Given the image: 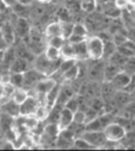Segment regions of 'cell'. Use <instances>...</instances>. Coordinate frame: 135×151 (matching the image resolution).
<instances>
[{
	"mask_svg": "<svg viewBox=\"0 0 135 151\" xmlns=\"http://www.w3.org/2000/svg\"><path fill=\"white\" fill-rule=\"evenodd\" d=\"M59 64V61H50L44 56V54H40L33 62V69L37 70L42 76H50L57 71Z\"/></svg>",
	"mask_w": 135,
	"mask_h": 151,
	"instance_id": "cell-1",
	"label": "cell"
},
{
	"mask_svg": "<svg viewBox=\"0 0 135 151\" xmlns=\"http://www.w3.org/2000/svg\"><path fill=\"white\" fill-rule=\"evenodd\" d=\"M103 47L104 42L98 36H93L86 40V49L89 58L93 61H99L103 58Z\"/></svg>",
	"mask_w": 135,
	"mask_h": 151,
	"instance_id": "cell-2",
	"label": "cell"
},
{
	"mask_svg": "<svg viewBox=\"0 0 135 151\" xmlns=\"http://www.w3.org/2000/svg\"><path fill=\"white\" fill-rule=\"evenodd\" d=\"M80 137H83L92 149H102L107 142V137L103 131H84Z\"/></svg>",
	"mask_w": 135,
	"mask_h": 151,
	"instance_id": "cell-3",
	"label": "cell"
},
{
	"mask_svg": "<svg viewBox=\"0 0 135 151\" xmlns=\"http://www.w3.org/2000/svg\"><path fill=\"white\" fill-rule=\"evenodd\" d=\"M105 137L108 140H114V142H121L122 139H124L126 137V133H127V130L120 125L118 123L114 122L111 124H109L108 126L104 127L103 130Z\"/></svg>",
	"mask_w": 135,
	"mask_h": 151,
	"instance_id": "cell-4",
	"label": "cell"
},
{
	"mask_svg": "<svg viewBox=\"0 0 135 151\" xmlns=\"http://www.w3.org/2000/svg\"><path fill=\"white\" fill-rule=\"evenodd\" d=\"M38 106V100L36 96H28L19 105V116H31L35 113Z\"/></svg>",
	"mask_w": 135,
	"mask_h": 151,
	"instance_id": "cell-5",
	"label": "cell"
},
{
	"mask_svg": "<svg viewBox=\"0 0 135 151\" xmlns=\"http://www.w3.org/2000/svg\"><path fill=\"white\" fill-rule=\"evenodd\" d=\"M130 79H131V76H130L129 74H127V73L123 71V70H120V71L115 75V76L112 78V80L109 81V82L112 85V87H114L116 91H123V89L128 86Z\"/></svg>",
	"mask_w": 135,
	"mask_h": 151,
	"instance_id": "cell-6",
	"label": "cell"
},
{
	"mask_svg": "<svg viewBox=\"0 0 135 151\" xmlns=\"http://www.w3.org/2000/svg\"><path fill=\"white\" fill-rule=\"evenodd\" d=\"M41 76H42V75L37 70H35V69H28L25 73H23V78H24L23 88L24 89L32 88L33 86L36 85V82L38 80H41Z\"/></svg>",
	"mask_w": 135,
	"mask_h": 151,
	"instance_id": "cell-7",
	"label": "cell"
},
{
	"mask_svg": "<svg viewBox=\"0 0 135 151\" xmlns=\"http://www.w3.org/2000/svg\"><path fill=\"white\" fill-rule=\"evenodd\" d=\"M56 85V81L54 79H41L36 82V85L33 86V89H35L37 95H46L54 86Z\"/></svg>",
	"mask_w": 135,
	"mask_h": 151,
	"instance_id": "cell-8",
	"label": "cell"
},
{
	"mask_svg": "<svg viewBox=\"0 0 135 151\" xmlns=\"http://www.w3.org/2000/svg\"><path fill=\"white\" fill-rule=\"evenodd\" d=\"M72 123H73V112L66 107H62L60 111V117H59V122H57L60 131L70 127Z\"/></svg>",
	"mask_w": 135,
	"mask_h": 151,
	"instance_id": "cell-9",
	"label": "cell"
},
{
	"mask_svg": "<svg viewBox=\"0 0 135 151\" xmlns=\"http://www.w3.org/2000/svg\"><path fill=\"white\" fill-rule=\"evenodd\" d=\"M74 94V91L71 86L68 85H65V86H61L60 87V91H59V95H57V100H56V105L63 107L65 104L68 101Z\"/></svg>",
	"mask_w": 135,
	"mask_h": 151,
	"instance_id": "cell-10",
	"label": "cell"
},
{
	"mask_svg": "<svg viewBox=\"0 0 135 151\" xmlns=\"http://www.w3.org/2000/svg\"><path fill=\"white\" fill-rule=\"evenodd\" d=\"M0 112H1L3 114L10 116L12 118H17L19 116V105L10 99L9 101H6L5 104L0 106Z\"/></svg>",
	"mask_w": 135,
	"mask_h": 151,
	"instance_id": "cell-11",
	"label": "cell"
},
{
	"mask_svg": "<svg viewBox=\"0 0 135 151\" xmlns=\"http://www.w3.org/2000/svg\"><path fill=\"white\" fill-rule=\"evenodd\" d=\"M28 69H29V61L23 57H16L10 65L11 73H22L23 74Z\"/></svg>",
	"mask_w": 135,
	"mask_h": 151,
	"instance_id": "cell-12",
	"label": "cell"
},
{
	"mask_svg": "<svg viewBox=\"0 0 135 151\" xmlns=\"http://www.w3.org/2000/svg\"><path fill=\"white\" fill-rule=\"evenodd\" d=\"M60 85H55L46 95H44V100H46V105L52 108L53 106L56 105V100H57V95H59V91H60Z\"/></svg>",
	"mask_w": 135,
	"mask_h": 151,
	"instance_id": "cell-13",
	"label": "cell"
},
{
	"mask_svg": "<svg viewBox=\"0 0 135 151\" xmlns=\"http://www.w3.org/2000/svg\"><path fill=\"white\" fill-rule=\"evenodd\" d=\"M60 55L63 60H77L75 58V51H74V45L70 42H65V44L60 49Z\"/></svg>",
	"mask_w": 135,
	"mask_h": 151,
	"instance_id": "cell-14",
	"label": "cell"
},
{
	"mask_svg": "<svg viewBox=\"0 0 135 151\" xmlns=\"http://www.w3.org/2000/svg\"><path fill=\"white\" fill-rule=\"evenodd\" d=\"M120 70H121V69H120L117 65H115V64L108 62V64L104 65V71H103V78H104V80H105L107 82L111 81L112 78L115 76V75H116Z\"/></svg>",
	"mask_w": 135,
	"mask_h": 151,
	"instance_id": "cell-15",
	"label": "cell"
},
{
	"mask_svg": "<svg viewBox=\"0 0 135 151\" xmlns=\"http://www.w3.org/2000/svg\"><path fill=\"white\" fill-rule=\"evenodd\" d=\"M16 30H17V33L20 37H26V36H29L31 29H30V25H29L28 20L25 18L19 17V19L17 22V25H16Z\"/></svg>",
	"mask_w": 135,
	"mask_h": 151,
	"instance_id": "cell-16",
	"label": "cell"
},
{
	"mask_svg": "<svg viewBox=\"0 0 135 151\" xmlns=\"http://www.w3.org/2000/svg\"><path fill=\"white\" fill-rule=\"evenodd\" d=\"M44 35H46V37H48V38H50V37H54V36H61V22L50 23L46 27Z\"/></svg>",
	"mask_w": 135,
	"mask_h": 151,
	"instance_id": "cell-17",
	"label": "cell"
},
{
	"mask_svg": "<svg viewBox=\"0 0 135 151\" xmlns=\"http://www.w3.org/2000/svg\"><path fill=\"white\" fill-rule=\"evenodd\" d=\"M43 134L48 136V137H52V138H57L59 133H60V129H59V125L55 124V123H47L43 127Z\"/></svg>",
	"mask_w": 135,
	"mask_h": 151,
	"instance_id": "cell-18",
	"label": "cell"
},
{
	"mask_svg": "<svg viewBox=\"0 0 135 151\" xmlns=\"http://www.w3.org/2000/svg\"><path fill=\"white\" fill-rule=\"evenodd\" d=\"M74 45V51H75V58L78 60H85L89 58L87 56V49H86V41L73 44Z\"/></svg>",
	"mask_w": 135,
	"mask_h": 151,
	"instance_id": "cell-19",
	"label": "cell"
},
{
	"mask_svg": "<svg viewBox=\"0 0 135 151\" xmlns=\"http://www.w3.org/2000/svg\"><path fill=\"white\" fill-rule=\"evenodd\" d=\"M49 111H50V108L47 105H38L35 113H33V116H35V118L38 122H46V119L48 118V114H49Z\"/></svg>",
	"mask_w": 135,
	"mask_h": 151,
	"instance_id": "cell-20",
	"label": "cell"
},
{
	"mask_svg": "<svg viewBox=\"0 0 135 151\" xmlns=\"http://www.w3.org/2000/svg\"><path fill=\"white\" fill-rule=\"evenodd\" d=\"M62 75V79L65 81H73L78 78V75H79V65L78 63L74 64L73 67H71L68 70H66L65 73L61 74Z\"/></svg>",
	"mask_w": 135,
	"mask_h": 151,
	"instance_id": "cell-21",
	"label": "cell"
},
{
	"mask_svg": "<svg viewBox=\"0 0 135 151\" xmlns=\"http://www.w3.org/2000/svg\"><path fill=\"white\" fill-rule=\"evenodd\" d=\"M44 56L50 60V61H59L61 58V55H60V49L55 48V47H52L48 44V47L44 49Z\"/></svg>",
	"mask_w": 135,
	"mask_h": 151,
	"instance_id": "cell-22",
	"label": "cell"
},
{
	"mask_svg": "<svg viewBox=\"0 0 135 151\" xmlns=\"http://www.w3.org/2000/svg\"><path fill=\"white\" fill-rule=\"evenodd\" d=\"M127 58H128V57L123 56L122 54H120V52L116 50V52H114V54H112V55L109 57L108 62H110V63H112V64L117 65V67H118V68L122 70V67H123V64L126 63Z\"/></svg>",
	"mask_w": 135,
	"mask_h": 151,
	"instance_id": "cell-23",
	"label": "cell"
},
{
	"mask_svg": "<svg viewBox=\"0 0 135 151\" xmlns=\"http://www.w3.org/2000/svg\"><path fill=\"white\" fill-rule=\"evenodd\" d=\"M28 96H29V95H28L26 89H24L23 87H20V88H16V89H15V92H13V94H12L11 98H12V100H13L16 104L20 105Z\"/></svg>",
	"mask_w": 135,
	"mask_h": 151,
	"instance_id": "cell-24",
	"label": "cell"
},
{
	"mask_svg": "<svg viewBox=\"0 0 135 151\" xmlns=\"http://www.w3.org/2000/svg\"><path fill=\"white\" fill-rule=\"evenodd\" d=\"M116 50H117V47H116V44L112 42V40L104 42V47H103V58L109 60V57H110L114 52H116Z\"/></svg>",
	"mask_w": 135,
	"mask_h": 151,
	"instance_id": "cell-25",
	"label": "cell"
},
{
	"mask_svg": "<svg viewBox=\"0 0 135 151\" xmlns=\"http://www.w3.org/2000/svg\"><path fill=\"white\" fill-rule=\"evenodd\" d=\"M103 130H104V127L98 117L85 124V131H103Z\"/></svg>",
	"mask_w": 135,
	"mask_h": 151,
	"instance_id": "cell-26",
	"label": "cell"
},
{
	"mask_svg": "<svg viewBox=\"0 0 135 151\" xmlns=\"http://www.w3.org/2000/svg\"><path fill=\"white\" fill-rule=\"evenodd\" d=\"M122 70L126 71L127 74H129L130 76H131V75H135V56L127 58L126 63L122 67Z\"/></svg>",
	"mask_w": 135,
	"mask_h": 151,
	"instance_id": "cell-27",
	"label": "cell"
},
{
	"mask_svg": "<svg viewBox=\"0 0 135 151\" xmlns=\"http://www.w3.org/2000/svg\"><path fill=\"white\" fill-rule=\"evenodd\" d=\"M73 25L72 23L68 22H61V36L63 37L65 40H68L70 36L73 32Z\"/></svg>",
	"mask_w": 135,
	"mask_h": 151,
	"instance_id": "cell-28",
	"label": "cell"
},
{
	"mask_svg": "<svg viewBox=\"0 0 135 151\" xmlns=\"http://www.w3.org/2000/svg\"><path fill=\"white\" fill-rule=\"evenodd\" d=\"M63 107L68 108V109H70V111H72V112H75V111L80 109V101H79V96L73 95L68 101H67V102L65 104V106H63Z\"/></svg>",
	"mask_w": 135,
	"mask_h": 151,
	"instance_id": "cell-29",
	"label": "cell"
},
{
	"mask_svg": "<svg viewBox=\"0 0 135 151\" xmlns=\"http://www.w3.org/2000/svg\"><path fill=\"white\" fill-rule=\"evenodd\" d=\"M23 81H24V78L22 73H12L10 75V83H12L16 88L23 87Z\"/></svg>",
	"mask_w": 135,
	"mask_h": 151,
	"instance_id": "cell-30",
	"label": "cell"
},
{
	"mask_svg": "<svg viewBox=\"0 0 135 151\" xmlns=\"http://www.w3.org/2000/svg\"><path fill=\"white\" fill-rule=\"evenodd\" d=\"M72 35H77V36H80V37H85V38H87V35H89V30L87 27L84 25V24H74L73 25V32Z\"/></svg>",
	"mask_w": 135,
	"mask_h": 151,
	"instance_id": "cell-31",
	"label": "cell"
},
{
	"mask_svg": "<svg viewBox=\"0 0 135 151\" xmlns=\"http://www.w3.org/2000/svg\"><path fill=\"white\" fill-rule=\"evenodd\" d=\"M128 41V36L127 33H122L120 30L112 35V42L116 44V47H120V45H123L126 42Z\"/></svg>",
	"mask_w": 135,
	"mask_h": 151,
	"instance_id": "cell-32",
	"label": "cell"
},
{
	"mask_svg": "<svg viewBox=\"0 0 135 151\" xmlns=\"http://www.w3.org/2000/svg\"><path fill=\"white\" fill-rule=\"evenodd\" d=\"M78 61L77 60H62L59 64V68H57V73L62 74L65 73L66 70H68L71 67H73L74 64H77Z\"/></svg>",
	"mask_w": 135,
	"mask_h": 151,
	"instance_id": "cell-33",
	"label": "cell"
},
{
	"mask_svg": "<svg viewBox=\"0 0 135 151\" xmlns=\"http://www.w3.org/2000/svg\"><path fill=\"white\" fill-rule=\"evenodd\" d=\"M73 149H80V150H87L92 149L91 145L83 138V137H77L73 140Z\"/></svg>",
	"mask_w": 135,
	"mask_h": 151,
	"instance_id": "cell-34",
	"label": "cell"
},
{
	"mask_svg": "<svg viewBox=\"0 0 135 151\" xmlns=\"http://www.w3.org/2000/svg\"><path fill=\"white\" fill-rule=\"evenodd\" d=\"M65 42H66V40L62 36H54V37H50L49 38V45L55 47L57 49H61V47L65 44Z\"/></svg>",
	"mask_w": 135,
	"mask_h": 151,
	"instance_id": "cell-35",
	"label": "cell"
},
{
	"mask_svg": "<svg viewBox=\"0 0 135 151\" xmlns=\"http://www.w3.org/2000/svg\"><path fill=\"white\" fill-rule=\"evenodd\" d=\"M86 118H85V111L78 109L73 112V123L74 124H85Z\"/></svg>",
	"mask_w": 135,
	"mask_h": 151,
	"instance_id": "cell-36",
	"label": "cell"
},
{
	"mask_svg": "<svg viewBox=\"0 0 135 151\" xmlns=\"http://www.w3.org/2000/svg\"><path fill=\"white\" fill-rule=\"evenodd\" d=\"M98 116H99V114H98V112H97V111H94V109L91 108L90 106L86 107V109H85V118H86L85 124L89 123V122H91V120H93V119L97 118Z\"/></svg>",
	"mask_w": 135,
	"mask_h": 151,
	"instance_id": "cell-37",
	"label": "cell"
},
{
	"mask_svg": "<svg viewBox=\"0 0 135 151\" xmlns=\"http://www.w3.org/2000/svg\"><path fill=\"white\" fill-rule=\"evenodd\" d=\"M15 89H16V87L12 85V83H4L3 85V92H4V96L5 98H7V99H11V96H12V94H13V92H15Z\"/></svg>",
	"mask_w": 135,
	"mask_h": 151,
	"instance_id": "cell-38",
	"label": "cell"
},
{
	"mask_svg": "<svg viewBox=\"0 0 135 151\" xmlns=\"http://www.w3.org/2000/svg\"><path fill=\"white\" fill-rule=\"evenodd\" d=\"M90 107L93 108L94 111H97L98 114H99V109H103V108H104V105H103V101H102V100L96 98V99H93L92 102L90 104Z\"/></svg>",
	"mask_w": 135,
	"mask_h": 151,
	"instance_id": "cell-39",
	"label": "cell"
},
{
	"mask_svg": "<svg viewBox=\"0 0 135 151\" xmlns=\"http://www.w3.org/2000/svg\"><path fill=\"white\" fill-rule=\"evenodd\" d=\"M123 91L127 92V93H129V94H131V93L135 91V75H131V79H130L128 86H127Z\"/></svg>",
	"mask_w": 135,
	"mask_h": 151,
	"instance_id": "cell-40",
	"label": "cell"
},
{
	"mask_svg": "<svg viewBox=\"0 0 135 151\" xmlns=\"http://www.w3.org/2000/svg\"><path fill=\"white\" fill-rule=\"evenodd\" d=\"M115 7L118 10H124L128 7V1L127 0H115Z\"/></svg>",
	"mask_w": 135,
	"mask_h": 151,
	"instance_id": "cell-41",
	"label": "cell"
},
{
	"mask_svg": "<svg viewBox=\"0 0 135 151\" xmlns=\"http://www.w3.org/2000/svg\"><path fill=\"white\" fill-rule=\"evenodd\" d=\"M1 3L7 7H12L17 4V0H1Z\"/></svg>",
	"mask_w": 135,
	"mask_h": 151,
	"instance_id": "cell-42",
	"label": "cell"
},
{
	"mask_svg": "<svg viewBox=\"0 0 135 151\" xmlns=\"http://www.w3.org/2000/svg\"><path fill=\"white\" fill-rule=\"evenodd\" d=\"M128 40H130L131 42L135 43V27L129 30V36H128Z\"/></svg>",
	"mask_w": 135,
	"mask_h": 151,
	"instance_id": "cell-43",
	"label": "cell"
},
{
	"mask_svg": "<svg viewBox=\"0 0 135 151\" xmlns=\"http://www.w3.org/2000/svg\"><path fill=\"white\" fill-rule=\"evenodd\" d=\"M10 82V75H1V83H9Z\"/></svg>",
	"mask_w": 135,
	"mask_h": 151,
	"instance_id": "cell-44",
	"label": "cell"
},
{
	"mask_svg": "<svg viewBox=\"0 0 135 151\" xmlns=\"http://www.w3.org/2000/svg\"><path fill=\"white\" fill-rule=\"evenodd\" d=\"M31 1L32 0H17V3H19V4H23V5H30L31 4Z\"/></svg>",
	"mask_w": 135,
	"mask_h": 151,
	"instance_id": "cell-45",
	"label": "cell"
},
{
	"mask_svg": "<svg viewBox=\"0 0 135 151\" xmlns=\"http://www.w3.org/2000/svg\"><path fill=\"white\" fill-rule=\"evenodd\" d=\"M129 14H130V17H131V19H133V22H134V24H135V7H133V9L129 11Z\"/></svg>",
	"mask_w": 135,
	"mask_h": 151,
	"instance_id": "cell-46",
	"label": "cell"
},
{
	"mask_svg": "<svg viewBox=\"0 0 135 151\" xmlns=\"http://www.w3.org/2000/svg\"><path fill=\"white\" fill-rule=\"evenodd\" d=\"M127 1H128V6L135 7V0H127Z\"/></svg>",
	"mask_w": 135,
	"mask_h": 151,
	"instance_id": "cell-47",
	"label": "cell"
},
{
	"mask_svg": "<svg viewBox=\"0 0 135 151\" xmlns=\"http://www.w3.org/2000/svg\"><path fill=\"white\" fill-rule=\"evenodd\" d=\"M38 3H42V4H46V3H49L50 0H37Z\"/></svg>",
	"mask_w": 135,
	"mask_h": 151,
	"instance_id": "cell-48",
	"label": "cell"
},
{
	"mask_svg": "<svg viewBox=\"0 0 135 151\" xmlns=\"http://www.w3.org/2000/svg\"><path fill=\"white\" fill-rule=\"evenodd\" d=\"M0 85H3V83H1V75H0Z\"/></svg>",
	"mask_w": 135,
	"mask_h": 151,
	"instance_id": "cell-49",
	"label": "cell"
},
{
	"mask_svg": "<svg viewBox=\"0 0 135 151\" xmlns=\"http://www.w3.org/2000/svg\"><path fill=\"white\" fill-rule=\"evenodd\" d=\"M133 122H134V129H135V118L133 119Z\"/></svg>",
	"mask_w": 135,
	"mask_h": 151,
	"instance_id": "cell-50",
	"label": "cell"
},
{
	"mask_svg": "<svg viewBox=\"0 0 135 151\" xmlns=\"http://www.w3.org/2000/svg\"><path fill=\"white\" fill-rule=\"evenodd\" d=\"M0 120H1V112H0Z\"/></svg>",
	"mask_w": 135,
	"mask_h": 151,
	"instance_id": "cell-51",
	"label": "cell"
}]
</instances>
